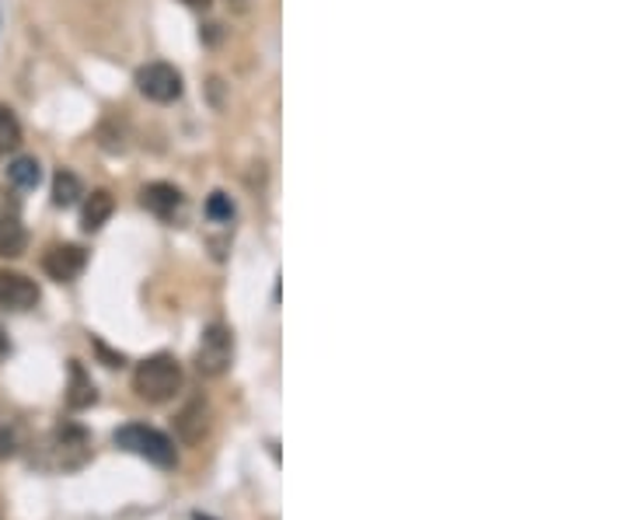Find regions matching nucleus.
<instances>
[{
    "mask_svg": "<svg viewBox=\"0 0 628 520\" xmlns=\"http://www.w3.org/2000/svg\"><path fill=\"white\" fill-rule=\"evenodd\" d=\"M84 263H88L84 248H78V245H53L50 252H45V258H42V269H45V276L57 279V283H70V279L81 276Z\"/></svg>",
    "mask_w": 628,
    "mask_h": 520,
    "instance_id": "0eeeda50",
    "label": "nucleus"
},
{
    "mask_svg": "<svg viewBox=\"0 0 628 520\" xmlns=\"http://www.w3.org/2000/svg\"><path fill=\"white\" fill-rule=\"evenodd\" d=\"M175 430L185 443H200L206 434H210V406L203 398H192L189 406L179 412L175 419Z\"/></svg>",
    "mask_w": 628,
    "mask_h": 520,
    "instance_id": "1a4fd4ad",
    "label": "nucleus"
},
{
    "mask_svg": "<svg viewBox=\"0 0 628 520\" xmlns=\"http://www.w3.org/2000/svg\"><path fill=\"white\" fill-rule=\"evenodd\" d=\"M115 447H123V451H130V455L148 458L158 468H175V461H179L175 443L168 440L161 430L143 427V422H130V427L115 430Z\"/></svg>",
    "mask_w": 628,
    "mask_h": 520,
    "instance_id": "f03ea898",
    "label": "nucleus"
},
{
    "mask_svg": "<svg viewBox=\"0 0 628 520\" xmlns=\"http://www.w3.org/2000/svg\"><path fill=\"white\" fill-rule=\"evenodd\" d=\"M21 144V123L11 109L0 105V157H8L11 151H18Z\"/></svg>",
    "mask_w": 628,
    "mask_h": 520,
    "instance_id": "2eb2a0df",
    "label": "nucleus"
},
{
    "mask_svg": "<svg viewBox=\"0 0 628 520\" xmlns=\"http://www.w3.org/2000/svg\"><path fill=\"white\" fill-rule=\"evenodd\" d=\"M182 4H189V8H196V11H200V8H210L213 0H182Z\"/></svg>",
    "mask_w": 628,
    "mask_h": 520,
    "instance_id": "6ab92c4d",
    "label": "nucleus"
},
{
    "mask_svg": "<svg viewBox=\"0 0 628 520\" xmlns=\"http://www.w3.org/2000/svg\"><path fill=\"white\" fill-rule=\"evenodd\" d=\"M206 217H210V221H231V217H234L231 196H224V193H213V196L206 200Z\"/></svg>",
    "mask_w": 628,
    "mask_h": 520,
    "instance_id": "f3484780",
    "label": "nucleus"
},
{
    "mask_svg": "<svg viewBox=\"0 0 628 520\" xmlns=\"http://www.w3.org/2000/svg\"><path fill=\"white\" fill-rule=\"evenodd\" d=\"M50 458H42V468H57V471H74L91 458V437L81 427H57L50 443L42 447Z\"/></svg>",
    "mask_w": 628,
    "mask_h": 520,
    "instance_id": "7ed1b4c3",
    "label": "nucleus"
},
{
    "mask_svg": "<svg viewBox=\"0 0 628 520\" xmlns=\"http://www.w3.org/2000/svg\"><path fill=\"white\" fill-rule=\"evenodd\" d=\"M140 203L151 210L154 217L161 221H172L179 210H182V193L172 185V182H151V185H143V193H140Z\"/></svg>",
    "mask_w": 628,
    "mask_h": 520,
    "instance_id": "6e6552de",
    "label": "nucleus"
},
{
    "mask_svg": "<svg viewBox=\"0 0 628 520\" xmlns=\"http://www.w3.org/2000/svg\"><path fill=\"white\" fill-rule=\"evenodd\" d=\"M8 179L18 185V188H36L39 179H42V169L36 157H14L11 169H8Z\"/></svg>",
    "mask_w": 628,
    "mask_h": 520,
    "instance_id": "dca6fc26",
    "label": "nucleus"
},
{
    "mask_svg": "<svg viewBox=\"0 0 628 520\" xmlns=\"http://www.w3.org/2000/svg\"><path fill=\"white\" fill-rule=\"evenodd\" d=\"M36 304H39L36 279H29L26 273L0 269V307L4 312H32Z\"/></svg>",
    "mask_w": 628,
    "mask_h": 520,
    "instance_id": "423d86ee",
    "label": "nucleus"
},
{
    "mask_svg": "<svg viewBox=\"0 0 628 520\" xmlns=\"http://www.w3.org/2000/svg\"><path fill=\"white\" fill-rule=\"evenodd\" d=\"M21 447H26V422H21L14 412L0 409V461L14 458Z\"/></svg>",
    "mask_w": 628,
    "mask_h": 520,
    "instance_id": "ddd939ff",
    "label": "nucleus"
},
{
    "mask_svg": "<svg viewBox=\"0 0 628 520\" xmlns=\"http://www.w3.org/2000/svg\"><path fill=\"white\" fill-rule=\"evenodd\" d=\"M81 196H84L81 179L74 172H57V179H53V206L67 210V206H74Z\"/></svg>",
    "mask_w": 628,
    "mask_h": 520,
    "instance_id": "4468645a",
    "label": "nucleus"
},
{
    "mask_svg": "<svg viewBox=\"0 0 628 520\" xmlns=\"http://www.w3.org/2000/svg\"><path fill=\"white\" fill-rule=\"evenodd\" d=\"M29 245V231L14 214H0V258H18Z\"/></svg>",
    "mask_w": 628,
    "mask_h": 520,
    "instance_id": "9b49d317",
    "label": "nucleus"
},
{
    "mask_svg": "<svg viewBox=\"0 0 628 520\" xmlns=\"http://www.w3.org/2000/svg\"><path fill=\"white\" fill-rule=\"evenodd\" d=\"M234 360V336H231V328L227 325H210L203 339H200V349H196V370L203 377H221L227 374Z\"/></svg>",
    "mask_w": 628,
    "mask_h": 520,
    "instance_id": "20e7f679",
    "label": "nucleus"
},
{
    "mask_svg": "<svg viewBox=\"0 0 628 520\" xmlns=\"http://www.w3.org/2000/svg\"><path fill=\"white\" fill-rule=\"evenodd\" d=\"M112 210H115V203H112V193H109V188H94V193L84 200L81 227H84L88 234L102 231V227L109 224V217H112Z\"/></svg>",
    "mask_w": 628,
    "mask_h": 520,
    "instance_id": "9d476101",
    "label": "nucleus"
},
{
    "mask_svg": "<svg viewBox=\"0 0 628 520\" xmlns=\"http://www.w3.org/2000/svg\"><path fill=\"white\" fill-rule=\"evenodd\" d=\"M8 357V336H4V325H0V360Z\"/></svg>",
    "mask_w": 628,
    "mask_h": 520,
    "instance_id": "a211bd4d",
    "label": "nucleus"
},
{
    "mask_svg": "<svg viewBox=\"0 0 628 520\" xmlns=\"http://www.w3.org/2000/svg\"><path fill=\"white\" fill-rule=\"evenodd\" d=\"M182 388V364L172 357V353H154L143 364H136L133 374V391L151 401V406H161V401H172Z\"/></svg>",
    "mask_w": 628,
    "mask_h": 520,
    "instance_id": "f257e3e1",
    "label": "nucleus"
},
{
    "mask_svg": "<svg viewBox=\"0 0 628 520\" xmlns=\"http://www.w3.org/2000/svg\"><path fill=\"white\" fill-rule=\"evenodd\" d=\"M99 401V391H94V381L84 374V367L78 360H70V391H67V406L70 409H88Z\"/></svg>",
    "mask_w": 628,
    "mask_h": 520,
    "instance_id": "f8f14e48",
    "label": "nucleus"
},
{
    "mask_svg": "<svg viewBox=\"0 0 628 520\" xmlns=\"http://www.w3.org/2000/svg\"><path fill=\"white\" fill-rule=\"evenodd\" d=\"M136 88H140L143 99L168 105V102L182 99V74L172 63H148V67L136 70Z\"/></svg>",
    "mask_w": 628,
    "mask_h": 520,
    "instance_id": "39448f33",
    "label": "nucleus"
}]
</instances>
